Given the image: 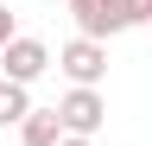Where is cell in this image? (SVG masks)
<instances>
[{"mask_svg":"<svg viewBox=\"0 0 152 146\" xmlns=\"http://www.w3.org/2000/svg\"><path fill=\"white\" fill-rule=\"evenodd\" d=\"M57 70H64L76 89H95V83L108 76V45H102V38H83V32H76V38L57 51Z\"/></svg>","mask_w":152,"mask_h":146,"instance_id":"6da1fadb","label":"cell"},{"mask_svg":"<svg viewBox=\"0 0 152 146\" xmlns=\"http://www.w3.org/2000/svg\"><path fill=\"white\" fill-rule=\"evenodd\" d=\"M57 114H64V134L95 140V127L108 121V102H102V89H70V95L57 102Z\"/></svg>","mask_w":152,"mask_h":146,"instance_id":"7a4b0ae2","label":"cell"},{"mask_svg":"<svg viewBox=\"0 0 152 146\" xmlns=\"http://www.w3.org/2000/svg\"><path fill=\"white\" fill-rule=\"evenodd\" d=\"M0 64H7V76H13V83H38L57 57H51V45H45V38H26V32H19V38L0 51Z\"/></svg>","mask_w":152,"mask_h":146,"instance_id":"3957f363","label":"cell"},{"mask_svg":"<svg viewBox=\"0 0 152 146\" xmlns=\"http://www.w3.org/2000/svg\"><path fill=\"white\" fill-rule=\"evenodd\" d=\"M76 26H83V38H121V32H133V19H127V0H89L83 13H76Z\"/></svg>","mask_w":152,"mask_h":146,"instance_id":"277c9868","label":"cell"},{"mask_svg":"<svg viewBox=\"0 0 152 146\" xmlns=\"http://www.w3.org/2000/svg\"><path fill=\"white\" fill-rule=\"evenodd\" d=\"M19 140L26 146H64V114L57 108H32L26 127H19Z\"/></svg>","mask_w":152,"mask_h":146,"instance_id":"5b68a950","label":"cell"},{"mask_svg":"<svg viewBox=\"0 0 152 146\" xmlns=\"http://www.w3.org/2000/svg\"><path fill=\"white\" fill-rule=\"evenodd\" d=\"M26 114H32V95H26V83L0 76V127H26Z\"/></svg>","mask_w":152,"mask_h":146,"instance_id":"8992f818","label":"cell"},{"mask_svg":"<svg viewBox=\"0 0 152 146\" xmlns=\"http://www.w3.org/2000/svg\"><path fill=\"white\" fill-rule=\"evenodd\" d=\"M13 38H19V19H13V7H7V0H0V51H7Z\"/></svg>","mask_w":152,"mask_h":146,"instance_id":"52a82bcc","label":"cell"},{"mask_svg":"<svg viewBox=\"0 0 152 146\" xmlns=\"http://www.w3.org/2000/svg\"><path fill=\"white\" fill-rule=\"evenodd\" d=\"M127 19H133V26H146V19H152V0H127Z\"/></svg>","mask_w":152,"mask_h":146,"instance_id":"ba28073f","label":"cell"},{"mask_svg":"<svg viewBox=\"0 0 152 146\" xmlns=\"http://www.w3.org/2000/svg\"><path fill=\"white\" fill-rule=\"evenodd\" d=\"M64 146H95V140H83V134H64Z\"/></svg>","mask_w":152,"mask_h":146,"instance_id":"9c48e42d","label":"cell"},{"mask_svg":"<svg viewBox=\"0 0 152 146\" xmlns=\"http://www.w3.org/2000/svg\"><path fill=\"white\" fill-rule=\"evenodd\" d=\"M83 7H89V0H70V13H83Z\"/></svg>","mask_w":152,"mask_h":146,"instance_id":"30bf717a","label":"cell"}]
</instances>
